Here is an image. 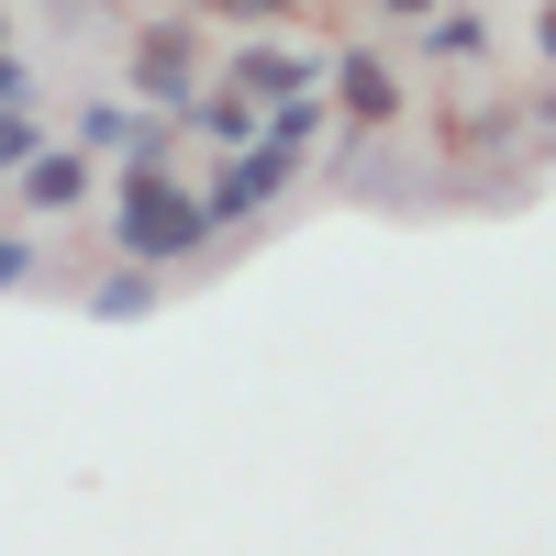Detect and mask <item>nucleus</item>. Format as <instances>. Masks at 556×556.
<instances>
[{
  "label": "nucleus",
  "instance_id": "obj_1",
  "mask_svg": "<svg viewBox=\"0 0 556 556\" xmlns=\"http://www.w3.org/2000/svg\"><path fill=\"white\" fill-rule=\"evenodd\" d=\"M101 223H112V256L123 267H178L212 245V212L178 167H112L101 178Z\"/></svg>",
  "mask_w": 556,
  "mask_h": 556
},
{
  "label": "nucleus",
  "instance_id": "obj_7",
  "mask_svg": "<svg viewBox=\"0 0 556 556\" xmlns=\"http://www.w3.org/2000/svg\"><path fill=\"white\" fill-rule=\"evenodd\" d=\"M223 78L267 112V101H290V89H323V56H312V45H256V34H245L235 56H223Z\"/></svg>",
  "mask_w": 556,
  "mask_h": 556
},
{
  "label": "nucleus",
  "instance_id": "obj_11",
  "mask_svg": "<svg viewBox=\"0 0 556 556\" xmlns=\"http://www.w3.org/2000/svg\"><path fill=\"white\" fill-rule=\"evenodd\" d=\"M190 12H235V23H301L312 0H190Z\"/></svg>",
  "mask_w": 556,
  "mask_h": 556
},
{
  "label": "nucleus",
  "instance_id": "obj_10",
  "mask_svg": "<svg viewBox=\"0 0 556 556\" xmlns=\"http://www.w3.org/2000/svg\"><path fill=\"white\" fill-rule=\"evenodd\" d=\"M146 301H156V267H112L101 290H89V323H134Z\"/></svg>",
  "mask_w": 556,
  "mask_h": 556
},
{
  "label": "nucleus",
  "instance_id": "obj_5",
  "mask_svg": "<svg viewBox=\"0 0 556 556\" xmlns=\"http://www.w3.org/2000/svg\"><path fill=\"white\" fill-rule=\"evenodd\" d=\"M123 67H134V101H156V112H178L201 89V34L178 23V12H156V23H134V45H123Z\"/></svg>",
  "mask_w": 556,
  "mask_h": 556
},
{
  "label": "nucleus",
  "instance_id": "obj_12",
  "mask_svg": "<svg viewBox=\"0 0 556 556\" xmlns=\"http://www.w3.org/2000/svg\"><path fill=\"white\" fill-rule=\"evenodd\" d=\"M0 112H34V56H12V45H0Z\"/></svg>",
  "mask_w": 556,
  "mask_h": 556
},
{
  "label": "nucleus",
  "instance_id": "obj_9",
  "mask_svg": "<svg viewBox=\"0 0 556 556\" xmlns=\"http://www.w3.org/2000/svg\"><path fill=\"white\" fill-rule=\"evenodd\" d=\"M178 123H190L201 146H212V156H235V146H256V101H245L235 78H201L190 101H178Z\"/></svg>",
  "mask_w": 556,
  "mask_h": 556
},
{
  "label": "nucleus",
  "instance_id": "obj_4",
  "mask_svg": "<svg viewBox=\"0 0 556 556\" xmlns=\"http://www.w3.org/2000/svg\"><path fill=\"white\" fill-rule=\"evenodd\" d=\"M67 146L78 156H112V167H167V112H146L134 89H101V101H78Z\"/></svg>",
  "mask_w": 556,
  "mask_h": 556
},
{
  "label": "nucleus",
  "instance_id": "obj_8",
  "mask_svg": "<svg viewBox=\"0 0 556 556\" xmlns=\"http://www.w3.org/2000/svg\"><path fill=\"white\" fill-rule=\"evenodd\" d=\"M490 45H501V23L479 12V0H434V12L412 23V56H434V67H479Z\"/></svg>",
  "mask_w": 556,
  "mask_h": 556
},
{
  "label": "nucleus",
  "instance_id": "obj_15",
  "mask_svg": "<svg viewBox=\"0 0 556 556\" xmlns=\"http://www.w3.org/2000/svg\"><path fill=\"white\" fill-rule=\"evenodd\" d=\"M0 45H12V12H0Z\"/></svg>",
  "mask_w": 556,
  "mask_h": 556
},
{
  "label": "nucleus",
  "instance_id": "obj_13",
  "mask_svg": "<svg viewBox=\"0 0 556 556\" xmlns=\"http://www.w3.org/2000/svg\"><path fill=\"white\" fill-rule=\"evenodd\" d=\"M34 267H45V256H34V235H0V290H23Z\"/></svg>",
  "mask_w": 556,
  "mask_h": 556
},
{
  "label": "nucleus",
  "instance_id": "obj_3",
  "mask_svg": "<svg viewBox=\"0 0 556 556\" xmlns=\"http://www.w3.org/2000/svg\"><path fill=\"white\" fill-rule=\"evenodd\" d=\"M0 201H12L23 223H78L89 201H101V156H78L67 134H45V146H34L12 178H0Z\"/></svg>",
  "mask_w": 556,
  "mask_h": 556
},
{
  "label": "nucleus",
  "instance_id": "obj_2",
  "mask_svg": "<svg viewBox=\"0 0 556 556\" xmlns=\"http://www.w3.org/2000/svg\"><path fill=\"white\" fill-rule=\"evenodd\" d=\"M201 212H212V235H245V223H267L278 201L301 190V156H278V146H235L212 178H190Z\"/></svg>",
  "mask_w": 556,
  "mask_h": 556
},
{
  "label": "nucleus",
  "instance_id": "obj_14",
  "mask_svg": "<svg viewBox=\"0 0 556 556\" xmlns=\"http://www.w3.org/2000/svg\"><path fill=\"white\" fill-rule=\"evenodd\" d=\"M379 12H390V23H401V34H412V23H424V12H434V0H379Z\"/></svg>",
  "mask_w": 556,
  "mask_h": 556
},
{
  "label": "nucleus",
  "instance_id": "obj_6",
  "mask_svg": "<svg viewBox=\"0 0 556 556\" xmlns=\"http://www.w3.org/2000/svg\"><path fill=\"white\" fill-rule=\"evenodd\" d=\"M323 78H334V112H345L356 134H390V123L412 112V89H401V67L379 56V45H345V56L323 67Z\"/></svg>",
  "mask_w": 556,
  "mask_h": 556
}]
</instances>
